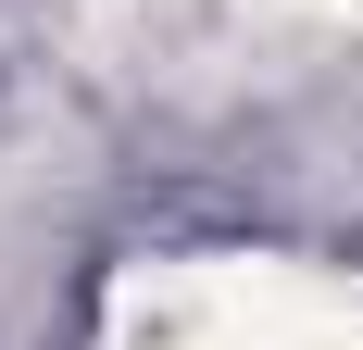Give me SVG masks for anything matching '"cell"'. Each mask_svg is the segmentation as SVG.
Listing matches in <instances>:
<instances>
[{
  "instance_id": "cell-2",
  "label": "cell",
  "mask_w": 363,
  "mask_h": 350,
  "mask_svg": "<svg viewBox=\"0 0 363 350\" xmlns=\"http://www.w3.org/2000/svg\"><path fill=\"white\" fill-rule=\"evenodd\" d=\"M263 13H301V26H363V0H263Z\"/></svg>"
},
{
  "instance_id": "cell-1",
  "label": "cell",
  "mask_w": 363,
  "mask_h": 350,
  "mask_svg": "<svg viewBox=\"0 0 363 350\" xmlns=\"http://www.w3.org/2000/svg\"><path fill=\"white\" fill-rule=\"evenodd\" d=\"M113 350H363V288L301 263H188L125 300Z\"/></svg>"
}]
</instances>
